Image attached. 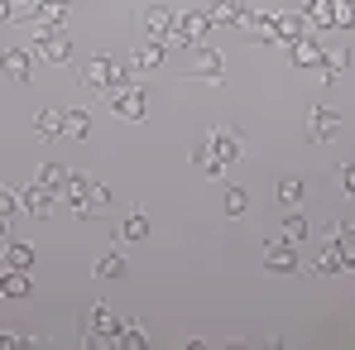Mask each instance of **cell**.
Wrapping results in <instances>:
<instances>
[{
	"mask_svg": "<svg viewBox=\"0 0 355 350\" xmlns=\"http://www.w3.org/2000/svg\"><path fill=\"white\" fill-rule=\"evenodd\" d=\"M211 29H216V24H211L207 10H178V24H173V34H168L164 44H168V49H197Z\"/></svg>",
	"mask_w": 355,
	"mask_h": 350,
	"instance_id": "obj_1",
	"label": "cell"
},
{
	"mask_svg": "<svg viewBox=\"0 0 355 350\" xmlns=\"http://www.w3.org/2000/svg\"><path fill=\"white\" fill-rule=\"evenodd\" d=\"M34 58H44V62H67L72 58V34H67V24H39V19H34Z\"/></svg>",
	"mask_w": 355,
	"mask_h": 350,
	"instance_id": "obj_2",
	"label": "cell"
},
{
	"mask_svg": "<svg viewBox=\"0 0 355 350\" xmlns=\"http://www.w3.org/2000/svg\"><path fill=\"white\" fill-rule=\"evenodd\" d=\"M120 341V317L106 307V302H96L92 312H87V326H82V346H116Z\"/></svg>",
	"mask_w": 355,
	"mask_h": 350,
	"instance_id": "obj_3",
	"label": "cell"
},
{
	"mask_svg": "<svg viewBox=\"0 0 355 350\" xmlns=\"http://www.w3.org/2000/svg\"><path fill=\"white\" fill-rule=\"evenodd\" d=\"M173 24H178V10L168 0H149V5L139 10V34H144V39H168Z\"/></svg>",
	"mask_w": 355,
	"mask_h": 350,
	"instance_id": "obj_4",
	"label": "cell"
},
{
	"mask_svg": "<svg viewBox=\"0 0 355 350\" xmlns=\"http://www.w3.org/2000/svg\"><path fill=\"white\" fill-rule=\"evenodd\" d=\"M111 111H116L120 120H130V125L144 120V116H149V96H144V87H139V82L116 87V91H111Z\"/></svg>",
	"mask_w": 355,
	"mask_h": 350,
	"instance_id": "obj_5",
	"label": "cell"
},
{
	"mask_svg": "<svg viewBox=\"0 0 355 350\" xmlns=\"http://www.w3.org/2000/svg\"><path fill=\"white\" fill-rule=\"evenodd\" d=\"M307 29H312V24H307L302 10H279V15H274V44H279V49H293L297 39H307Z\"/></svg>",
	"mask_w": 355,
	"mask_h": 350,
	"instance_id": "obj_6",
	"label": "cell"
},
{
	"mask_svg": "<svg viewBox=\"0 0 355 350\" xmlns=\"http://www.w3.org/2000/svg\"><path fill=\"white\" fill-rule=\"evenodd\" d=\"M264 269H269V274H293L297 269V245H288L284 235H269V240H264Z\"/></svg>",
	"mask_w": 355,
	"mask_h": 350,
	"instance_id": "obj_7",
	"label": "cell"
},
{
	"mask_svg": "<svg viewBox=\"0 0 355 350\" xmlns=\"http://www.w3.org/2000/svg\"><path fill=\"white\" fill-rule=\"evenodd\" d=\"M192 77H197V82H221V77H226V58H221V49L197 44V49H192Z\"/></svg>",
	"mask_w": 355,
	"mask_h": 350,
	"instance_id": "obj_8",
	"label": "cell"
},
{
	"mask_svg": "<svg viewBox=\"0 0 355 350\" xmlns=\"http://www.w3.org/2000/svg\"><path fill=\"white\" fill-rule=\"evenodd\" d=\"M336 134H341V111H331V106H312L307 111V139L331 144Z\"/></svg>",
	"mask_w": 355,
	"mask_h": 350,
	"instance_id": "obj_9",
	"label": "cell"
},
{
	"mask_svg": "<svg viewBox=\"0 0 355 350\" xmlns=\"http://www.w3.org/2000/svg\"><path fill=\"white\" fill-rule=\"evenodd\" d=\"M53 207H58V192L44 182H29L19 192V211H29V216H53Z\"/></svg>",
	"mask_w": 355,
	"mask_h": 350,
	"instance_id": "obj_10",
	"label": "cell"
},
{
	"mask_svg": "<svg viewBox=\"0 0 355 350\" xmlns=\"http://www.w3.org/2000/svg\"><path fill=\"white\" fill-rule=\"evenodd\" d=\"M0 72L10 82H29L34 77V49H0Z\"/></svg>",
	"mask_w": 355,
	"mask_h": 350,
	"instance_id": "obj_11",
	"label": "cell"
},
{
	"mask_svg": "<svg viewBox=\"0 0 355 350\" xmlns=\"http://www.w3.org/2000/svg\"><path fill=\"white\" fill-rule=\"evenodd\" d=\"M29 292H34L29 269H10V264H0V297H5V302H24Z\"/></svg>",
	"mask_w": 355,
	"mask_h": 350,
	"instance_id": "obj_12",
	"label": "cell"
},
{
	"mask_svg": "<svg viewBox=\"0 0 355 350\" xmlns=\"http://www.w3.org/2000/svg\"><path fill=\"white\" fill-rule=\"evenodd\" d=\"M207 144H211V159L226 164V168L240 159V134L236 130H221V125H216V130H207Z\"/></svg>",
	"mask_w": 355,
	"mask_h": 350,
	"instance_id": "obj_13",
	"label": "cell"
},
{
	"mask_svg": "<svg viewBox=\"0 0 355 350\" xmlns=\"http://www.w3.org/2000/svg\"><path fill=\"white\" fill-rule=\"evenodd\" d=\"M207 15H211V24H240V29H245V19H250V0H211Z\"/></svg>",
	"mask_w": 355,
	"mask_h": 350,
	"instance_id": "obj_14",
	"label": "cell"
},
{
	"mask_svg": "<svg viewBox=\"0 0 355 350\" xmlns=\"http://www.w3.org/2000/svg\"><path fill=\"white\" fill-rule=\"evenodd\" d=\"M130 62H135V67H144V72H154V67H164V62H168V44H164V39H139Z\"/></svg>",
	"mask_w": 355,
	"mask_h": 350,
	"instance_id": "obj_15",
	"label": "cell"
},
{
	"mask_svg": "<svg viewBox=\"0 0 355 350\" xmlns=\"http://www.w3.org/2000/svg\"><path fill=\"white\" fill-rule=\"evenodd\" d=\"M322 58H327V49H322L317 39H297L293 49H288V62H293V67H302V72H317V67H322Z\"/></svg>",
	"mask_w": 355,
	"mask_h": 350,
	"instance_id": "obj_16",
	"label": "cell"
},
{
	"mask_svg": "<svg viewBox=\"0 0 355 350\" xmlns=\"http://www.w3.org/2000/svg\"><path fill=\"white\" fill-rule=\"evenodd\" d=\"M274 15H279V10H250L245 34H250L254 44H274Z\"/></svg>",
	"mask_w": 355,
	"mask_h": 350,
	"instance_id": "obj_17",
	"label": "cell"
},
{
	"mask_svg": "<svg viewBox=\"0 0 355 350\" xmlns=\"http://www.w3.org/2000/svg\"><path fill=\"white\" fill-rule=\"evenodd\" d=\"M341 269H346V259H341L336 240H327V245L317 250V259H312V274H317V279H331V274H341Z\"/></svg>",
	"mask_w": 355,
	"mask_h": 350,
	"instance_id": "obj_18",
	"label": "cell"
},
{
	"mask_svg": "<svg viewBox=\"0 0 355 350\" xmlns=\"http://www.w3.org/2000/svg\"><path fill=\"white\" fill-rule=\"evenodd\" d=\"M62 134H67V139H87V134H92V111H82V106L62 111Z\"/></svg>",
	"mask_w": 355,
	"mask_h": 350,
	"instance_id": "obj_19",
	"label": "cell"
},
{
	"mask_svg": "<svg viewBox=\"0 0 355 350\" xmlns=\"http://www.w3.org/2000/svg\"><path fill=\"white\" fill-rule=\"evenodd\" d=\"M351 62H355V58L346 53V49H331V53L322 58V67H317V72H322V82H336V77H341V72H346Z\"/></svg>",
	"mask_w": 355,
	"mask_h": 350,
	"instance_id": "obj_20",
	"label": "cell"
},
{
	"mask_svg": "<svg viewBox=\"0 0 355 350\" xmlns=\"http://www.w3.org/2000/svg\"><path fill=\"white\" fill-rule=\"evenodd\" d=\"M116 346L125 350H144L149 346V331H144V322H120V341Z\"/></svg>",
	"mask_w": 355,
	"mask_h": 350,
	"instance_id": "obj_21",
	"label": "cell"
},
{
	"mask_svg": "<svg viewBox=\"0 0 355 350\" xmlns=\"http://www.w3.org/2000/svg\"><path fill=\"white\" fill-rule=\"evenodd\" d=\"M34 245H24V240H15V245H5V264L10 269H34Z\"/></svg>",
	"mask_w": 355,
	"mask_h": 350,
	"instance_id": "obj_22",
	"label": "cell"
},
{
	"mask_svg": "<svg viewBox=\"0 0 355 350\" xmlns=\"http://www.w3.org/2000/svg\"><path fill=\"white\" fill-rule=\"evenodd\" d=\"M92 274H96V279H120V274H125V254H120V250H106Z\"/></svg>",
	"mask_w": 355,
	"mask_h": 350,
	"instance_id": "obj_23",
	"label": "cell"
},
{
	"mask_svg": "<svg viewBox=\"0 0 355 350\" xmlns=\"http://www.w3.org/2000/svg\"><path fill=\"white\" fill-rule=\"evenodd\" d=\"M34 130H39L44 139H58V134H62V111H53V106H49V111H39Z\"/></svg>",
	"mask_w": 355,
	"mask_h": 350,
	"instance_id": "obj_24",
	"label": "cell"
},
{
	"mask_svg": "<svg viewBox=\"0 0 355 350\" xmlns=\"http://www.w3.org/2000/svg\"><path fill=\"white\" fill-rule=\"evenodd\" d=\"M279 235H284L288 245H302V240H307V221H302L297 211H288V216H284V226H279Z\"/></svg>",
	"mask_w": 355,
	"mask_h": 350,
	"instance_id": "obj_25",
	"label": "cell"
},
{
	"mask_svg": "<svg viewBox=\"0 0 355 350\" xmlns=\"http://www.w3.org/2000/svg\"><path fill=\"white\" fill-rule=\"evenodd\" d=\"M302 192H307V187H302V177H279V202H284L288 211L302 202Z\"/></svg>",
	"mask_w": 355,
	"mask_h": 350,
	"instance_id": "obj_26",
	"label": "cell"
},
{
	"mask_svg": "<svg viewBox=\"0 0 355 350\" xmlns=\"http://www.w3.org/2000/svg\"><path fill=\"white\" fill-rule=\"evenodd\" d=\"M144 235H149V216L144 211H130L125 226H120V240H144Z\"/></svg>",
	"mask_w": 355,
	"mask_h": 350,
	"instance_id": "obj_27",
	"label": "cell"
},
{
	"mask_svg": "<svg viewBox=\"0 0 355 350\" xmlns=\"http://www.w3.org/2000/svg\"><path fill=\"white\" fill-rule=\"evenodd\" d=\"M302 15H307V24L331 29V0H307V5H302Z\"/></svg>",
	"mask_w": 355,
	"mask_h": 350,
	"instance_id": "obj_28",
	"label": "cell"
},
{
	"mask_svg": "<svg viewBox=\"0 0 355 350\" xmlns=\"http://www.w3.org/2000/svg\"><path fill=\"white\" fill-rule=\"evenodd\" d=\"M39 24H67V0H44L39 5Z\"/></svg>",
	"mask_w": 355,
	"mask_h": 350,
	"instance_id": "obj_29",
	"label": "cell"
},
{
	"mask_svg": "<svg viewBox=\"0 0 355 350\" xmlns=\"http://www.w3.org/2000/svg\"><path fill=\"white\" fill-rule=\"evenodd\" d=\"M331 24L336 29H355V0H331Z\"/></svg>",
	"mask_w": 355,
	"mask_h": 350,
	"instance_id": "obj_30",
	"label": "cell"
},
{
	"mask_svg": "<svg viewBox=\"0 0 355 350\" xmlns=\"http://www.w3.org/2000/svg\"><path fill=\"white\" fill-rule=\"evenodd\" d=\"M39 182H44V187H53V192L62 197V182H67V168H62V164H44V168H39Z\"/></svg>",
	"mask_w": 355,
	"mask_h": 350,
	"instance_id": "obj_31",
	"label": "cell"
},
{
	"mask_svg": "<svg viewBox=\"0 0 355 350\" xmlns=\"http://www.w3.org/2000/svg\"><path fill=\"white\" fill-rule=\"evenodd\" d=\"M250 211V192L245 187H226V216H245Z\"/></svg>",
	"mask_w": 355,
	"mask_h": 350,
	"instance_id": "obj_32",
	"label": "cell"
},
{
	"mask_svg": "<svg viewBox=\"0 0 355 350\" xmlns=\"http://www.w3.org/2000/svg\"><path fill=\"white\" fill-rule=\"evenodd\" d=\"M331 240H336V250H341L346 269H355V231H331Z\"/></svg>",
	"mask_w": 355,
	"mask_h": 350,
	"instance_id": "obj_33",
	"label": "cell"
},
{
	"mask_svg": "<svg viewBox=\"0 0 355 350\" xmlns=\"http://www.w3.org/2000/svg\"><path fill=\"white\" fill-rule=\"evenodd\" d=\"M19 211V192L15 187H0V216H15Z\"/></svg>",
	"mask_w": 355,
	"mask_h": 350,
	"instance_id": "obj_34",
	"label": "cell"
},
{
	"mask_svg": "<svg viewBox=\"0 0 355 350\" xmlns=\"http://www.w3.org/2000/svg\"><path fill=\"white\" fill-rule=\"evenodd\" d=\"M39 5L44 0H15V19H39Z\"/></svg>",
	"mask_w": 355,
	"mask_h": 350,
	"instance_id": "obj_35",
	"label": "cell"
},
{
	"mask_svg": "<svg viewBox=\"0 0 355 350\" xmlns=\"http://www.w3.org/2000/svg\"><path fill=\"white\" fill-rule=\"evenodd\" d=\"M341 192L355 197V164H341Z\"/></svg>",
	"mask_w": 355,
	"mask_h": 350,
	"instance_id": "obj_36",
	"label": "cell"
},
{
	"mask_svg": "<svg viewBox=\"0 0 355 350\" xmlns=\"http://www.w3.org/2000/svg\"><path fill=\"white\" fill-rule=\"evenodd\" d=\"M15 346H24V341H19L15 331H0V350H15Z\"/></svg>",
	"mask_w": 355,
	"mask_h": 350,
	"instance_id": "obj_37",
	"label": "cell"
},
{
	"mask_svg": "<svg viewBox=\"0 0 355 350\" xmlns=\"http://www.w3.org/2000/svg\"><path fill=\"white\" fill-rule=\"evenodd\" d=\"M0 19H15V0H0Z\"/></svg>",
	"mask_w": 355,
	"mask_h": 350,
	"instance_id": "obj_38",
	"label": "cell"
},
{
	"mask_svg": "<svg viewBox=\"0 0 355 350\" xmlns=\"http://www.w3.org/2000/svg\"><path fill=\"white\" fill-rule=\"evenodd\" d=\"M0 240H5V216H0Z\"/></svg>",
	"mask_w": 355,
	"mask_h": 350,
	"instance_id": "obj_39",
	"label": "cell"
}]
</instances>
